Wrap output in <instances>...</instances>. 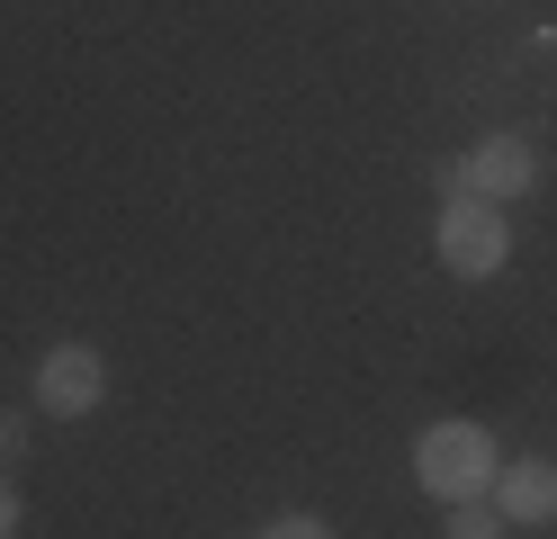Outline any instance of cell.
I'll return each mask as SVG.
<instances>
[{
	"mask_svg": "<svg viewBox=\"0 0 557 539\" xmlns=\"http://www.w3.org/2000/svg\"><path fill=\"white\" fill-rule=\"evenodd\" d=\"M413 486L441 494V503H468L495 486V441H485L476 422H432L423 441H413Z\"/></svg>",
	"mask_w": 557,
	"mask_h": 539,
	"instance_id": "6da1fadb",
	"label": "cell"
},
{
	"mask_svg": "<svg viewBox=\"0 0 557 539\" xmlns=\"http://www.w3.org/2000/svg\"><path fill=\"white\" fill-rule=\"evenodd\" d=\"M441 261L459 270V279H495L512 261V225H504V207L495 198H459V207H441Z\"/></svg>",
	"mask_w": 557,
	"mask_h": 539,
	"instance_id": "7a4b0ae2",
	"label": "cell"
},
{
	"mask_svg": "<svg viewBox=\"0 0 557 539\" xmlns=\"http://www.w3.org/2000/svg\"><path fill=\"white\" fill-rule=\"evenodd\" d=\"M99 395H109V359H99L90 342H54L37 359V405L46 414H90Z\"/></svg>",
	"mask_w": 557,
	"mask_h": 539,
	"instance_id": "3957f363",
	"label": "cell"
},
{
	"mask_svg": "<svg viewBox=\"0 0 557 539\" xmlns=\"http://www.w3.org/2000/svg\"><path fill=\"white\" fill-rule=\"evenodd\" d=\"M495 513L504 522H521V530H540V522H557V467L548 458H512V467H495Z\"/></svg>",
	"mask_w": 557,
	"mask_h": 539,
	"instance_id": "277c9868",
	"label": "cell"
},
{
	"mask_svg": "<svg viewBox=\"0 0 557 539\" xmlns=\"http://www.w3.org/2000/svg\"><path fill=\"white\" fill-rule=\"evenodd\" d=\"M531 180H540V154H531L521 135H485L476 154H468V189H476V198H495V207L521 198Z\"/></svg>",
	"mask_w": 557,
	"mask_h": 539,
	"instance_id": "5b68a950",
	"label": "cell"
},
{
	"mask_svg": "<svg viewBox=\"0 0 557 539\" xmlns=\"http://www.w3.org/2000/svg\"><path fill=\"white\" fill-rule=\"evenodd\" d=\"M512 522L495 513V494H468V503H449V539H504Z\"/></svg>",
	"mask_w": 557,
	"mask_h": 539,
	"instance_id": "8992f818",
	"label": "cell"
},
{
	"mask_svg": "<svg viewBox=\"0 0 557 539\" xmlns=\"http://www.w3.org/2000/svg\"><path fill=\"white\" fill-rule=\"evenodd\" d=\"M432 189H441V207H459V198H476V189H468V154H459V162H441V171H432Z\"/></svg>",
	"mask_w": 557,
	"mask_h": 539,
	"instance_id": "52a82bcc",
	"label": "cell"
},
{
	"mask_svg": "<svg viewBox=\"0 0 557 539\" xmlns=\"http://www.w3.org/2000/svg\"><path fill=\"white\" fill-rule=\"evenodd\" d=\"M252 539H333L315 513H288V522H270V530H252Z\"/></svg>",
	"mask_w": 557,
	"mask_h": 539,
	"instance_id": "ba28073f",
	"label": "cell"
},
{
	"mask_svg": "<svg viewBox=\"0 0 557 539\" xmlns=\"http://www.w3.org/2000/svg\"><path fill=\"white\" fill-rule=\"evenodd\" d=\"M18 458H27V422H18V414H0V477H10Z\"/></svg>",
	"mask_w": 557,
	"mask_h": 539,
	"instance_id": "9c48e42d",
	"label": "cell"
},
{
	"mask_svg": "<svg viewBox=\"0 0 557 539\" xmlns=\"http://www.w3.org/2000/svg\"><path fill=\"white\" fill-rule=\"evenodd\" d=\"M0 539H18V494H10V477H0Z\"/></svg>",
	"mask_w": 557,
	"mask_h": 539,
	"instance_id": "30bf717a",
	"label": "cell"
}]
</instances>
